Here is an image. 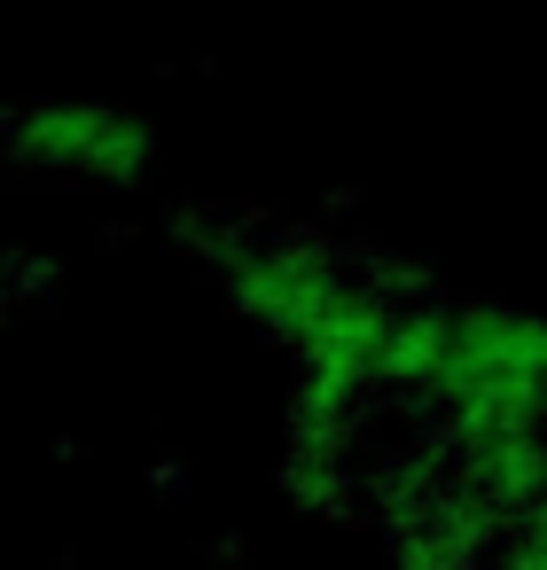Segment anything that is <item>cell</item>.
Listing matches in <instances>:
<instances>
[{
  "label": "cell",
  "instance_id": "obj_1",
  "mask_svg": "<svg viewBox=\"0 0 547 570\" xmlns=\"http://www.w3.org/2000/svg\"><path fill=\"white\" fill-rule=\"evenodd\" d=\"M17 157L40 173H71L95 188H134L157 157L149 118L134 110H102V102H48L17 118Z\"/></svg>",
  "mask_w": 547,
  "mask_h": 570
}]
</instances>
